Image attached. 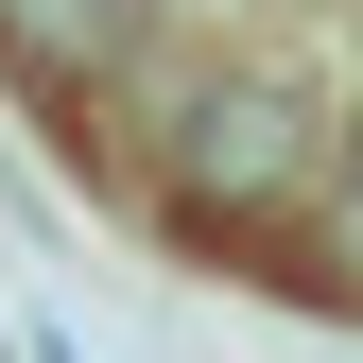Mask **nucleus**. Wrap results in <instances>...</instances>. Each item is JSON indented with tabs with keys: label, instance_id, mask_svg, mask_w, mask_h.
Segmentation results:
<instances>
[{
	"label": "nucleus",
	"instance_id": "nucleus-1",
	"mask_svg": "<svg viewBox=\"0 0 363 363\" xmlns=\"http://www.w3.org/2000/svg\"><path fill=\"white\" fill-rule=\"evenodd\" d=\"M173 191H191V225H294L311 191H329V139H311L294 86H191V121H173Z\"/></svg>",
	"mask_w": 363,
	"mask_h": 363
},
{
	"label": "nucleus",
	"instance_id": "nucleus-2",
	"mask_svg": "<svg viewBox=\"0 0 363 363\" xmlns=\"http://www.w3.org/2000/svg\"><path fill=\"white\" fill-rule=\"evenodd\" d=\"M139 35H156V0H0V69L52 121L121 104V86H139Z\"/></svg>",
	"mask_w": 363,
	"mask_h": 363
}]
</instances>
